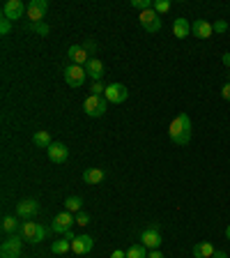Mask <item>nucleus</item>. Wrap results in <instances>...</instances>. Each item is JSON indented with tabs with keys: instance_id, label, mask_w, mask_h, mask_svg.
<instances>
[{
	"instance_id": "nucleus-1",
	"label": "nucleus",
	"mask_w": 230,
	"mask_h": 258,
	"mask_svg": "<svg viewBox=\"0 0 230 258\" xmlns=\"http://www.w3.org/2000/svg\"><path fill=\"white\" fill-rule=\"evenodd\" d=\"M191 134H193V127H191V118H189L187 113H180L175 115L168 127V136L175 145H187L191 141Z\"/></svg>"
},
{
	"instance_id": "nucleus-2",
	"label": "nucleus",
	"mask_w": 230,
	"mask_h": 258,
	"mask_svg": "<svg viewBox=\"0 0 230 258\" xmlns=\"http://www.w3.org/2000/svg\"><path fill=\"white\" fill-rule=\"evenodd\" d=\"M19 235L23 237V242H30V244H39L42 240H46L48 235V228L37 221H23L21 228H19Z\"/></svg>"
},
{
	"instance_id": "nucleus-3",
	"label": "nucleus",
	"mask_w": 230,
	"mask_h": 258,
	"mask_svg": "<svg viewBox=\"0 0 230 258\" xmlns=\"http://www.w3.org/2000/svg\"><path fill=\"white\" fill-rule=\"evenodd\" d=\"M161 228L157 221H152L147 228H143V233H140V244H143L145 249H150V251H155V249L161 247Z\"/></svg>"
},
{
	"instance_id": "nucleus-4",
	"label": "nucleus",
	"mask_w": 230,
	"mask_h": 258,
	"mask_svg": "<svg viewBox=\"0 0 230 258\" xmlns=\"http://www.w3.org/2000/svg\"><path fill=\"white\" fill-rule=\"evenodd\" d=\"M23 249V237L21 235H10L0 244V258H19Z\"/></svg>"
},
{
	"instance_id": "nucleus-5",
	"label": "nucleus",
	"mask_w": 230,
	"mask_h": 258,
	"mask_svg": "<svg viewBox=\"0 0 230 258\" xmlns=\"http://www.w3.org/2000/svg\"><path fill=\"white\" fill-rule=\"evenodd\" d=\"M86 67H79V64H67L64 67V81H67V86L69 88H81L86 83Z\"/></svg>"
},
{
	"instance_id": "nucleus-6",
	"label": "nucleus",
	"mask_w": 230,
	"mask_h": 258,
	"mask_svg": "<svg viewBox=\"0 0 230 258\" xmlns=\"http://www.w3.org/2000/svg\"><path fill=\"white\" fill-rule=\"evenodd\" d=\"M83 111L90 115V118H102L106 113V97H97V95H90L83 102Z\"/></svg>"
},
{
	"instance_id": "nucleus-7",
	"label": "nucleus",
	"mask_w": 230,
	"mask_h": 258,
	"mask_svg": "<svg viewBox=\"0 0 230 258\" xmlns=\"http://www.w3.org/2000/svg\"><path fill=\"white\" fill-rule=\"evenodd\" d=\"M39 212V203L37 201H30V199H26V201H19L16 203V219H23V221H30L32 217Z\"/></svg>"
},
{
	"instance_id": "nucleus-8",
	"label": "nucleus",
	"mask_w": 230,
	"mask_h": 258,
	"mask_svg": "<svg viewBox=\"0 0 230 258\" xmlns=\"http://www.w3.org/2000/svg\"><path fill=\"white\" fill-rule=\"evenodd\" d=\"M104 97H106V102H111V104H122V102H127L129 90L122 83H108Z\"/></svg>"
},
{
	"instance_id": "nucleus-9",
	"label": "nucleus",
	"mask_w": 230,
	"mask_h": 258,
	"mask_svg": "<svg viewBox=\"0 0 230 258\" xmlns=\"http://www.w3.org/2000/svg\"><path fill=\"white\" fill-rule=\"evenodd\" d=\"M46 155L53 164H67V161H69V148L64 143H60V141H53L51 148L46 150Z\"/></svg>"
},
{
	"instance_id": "nucleus-10",
	"label": "nucleus",
	"mask_w": 230,
	"mask_h": 258,
	"mask_svg": "<svg viewBox=\"0 0 230 258\" xmlns=\"http://www.w3.org/2000/svg\"><path fill=\"white\" fill-rule=\"evenodd\" d=\"M74 224H76V219L71 217V212H60V215H55V219L51 221V231L64 235L67 231H71V226Z\"/></svg>"
},
{
	"instance_id": "nucleus-11",
	"label": "nucleus",
	"mask_w": 230,
	"mask_h": 258,
	"mask_svg": "<svg viewBox=\"0 0 230 258\" xmlns=\"http://www.w3.org/2000/svg\"><path fill=\"white\" fill-rule=\"evenodd\" d=\"M46 10H48L46 0H30L28 3V19H30V23H42Z\"/></svg>"
},
{
	"instance_id": "nucleus-12",
	"label": "nucleus",
	"mask_w": 230,
	"mask_h": 258,
	"mask_svg": "<svg viewBox=\"0 0 230 258\" xmlns=\"http://www.w3.org/2000/svg\"><path fill=\"white\" fill-rule=\"evenodd\" d=\"M140 26H143V30H147V32H159L161 30V16L157 14L155 10L140 12Z\"/></svg>"
},
{
	"instance_id": "nucleus-13",
	"label": "nucleus",
	"mask_w": 230,
	"mask_h": 258,
	"mask_svg": "<svg viewBox=\"0 0 230 258\" xmlns=\"http://www.w3.org/2000/svg\"><path fill=\"white\" fill-rule=\"evenodd\" d=\"M23 12H28V7L23 5L21 0H7L5 5H3V16H5V19H10V21L21 19Z\"/></svg>"
},
{
	"instance_id": "nucleus-14",
	"label": "nucleus",
	"mask_w": 230,
	"mask_h": 258,
	"mask_svg": "<svg viewBox=\"0 0 230 258\" xmlns=\"http://www.w3.org/2000/svg\"><path fill=\"white\" fill-rule=\"evenodd\" d=\"M67 55H69V64H79V67H86L88 64V51L81 44H71L69 51H67Z\"/></svg>"
},
{
	"instance_id": "nucleus-15",
	"label": "nucleus",
	"mask_w": 230,
	"mask_h": 258,
	"mask_svg": "<svg viewBox=\"0 0 230 258\" xmlns=\"http://www.w3.org/2000/svg\"><path fill=\"white\" fill-rule=\"evenodd\" d=\"M92 247H95V240H92L90 235H76V240L71 242V251L79 253V256H86V253H90Z\"/></svg>"
},
{
	"instance_id": "nucleus-16",
	"label": "nucleus",
	"mask_w": 230,
	"mask_h": 258,
	"mask_svg": "<svg viewBox=\"0 0 230 258\" xmlns=\"http://www.w3.org/2000/svg\"><path fill=\"white\" fill-rule=\"evenodd\" d=\"M191 32L198 39H209L212 35H214V28H212L209 21H205V19H196V21L191 23Z\"/></svg>"
},
{
	"instance_id": "nucleus-17",
	"label": "nucleus",
	"mask_w": 230,
	"mask_h": 258,
	"mask_svg": "<svg viewBox=\"0 0 230 258\" xmlns=\"http://www.w3.org/2000/svg\"><path fill=\"white\" fill-rule=\"evenodd\" d=\"M86 72L92 81H102L104 74H106V67H104V62L99 58H90L86 64Z\"/></svg>"
},
{
	"instance_id": "nucleus-18",
	"label": "nucleus",
	"mask_w": 230,
	"mask_h": 258,
	"mask_svg": "<svg viewBox=\"0 0 230 258\" xmlns=\"http://www.w3.org/2000/svg\"><path fill=\"white\" fill-rule=\"evenodd\" d=\"M173 35H175L177 39H187L189 35H191V23H189L187 19H175V21H173Z\"/></svg>"
},
{
	"instance_id": "nucleus-19",
	"label": "nucleus",
	"mask_w": 230,
	"mask_h": 258,
	"mask_svg": "<svg viewBox=\"0 0 230 258\" xmlns=\"http://www.w3.org/2000/svg\"><path fill=\"white\" fill-rule=\"evenodd\" d=\"M104 177H106V173L102 171V168H86L83 171V180H86L88 184H102L104 182Z\"/></svg>"
},
{
	"instance_id": "nucleus-20",
	"label": "nucleus",
	"mask_w": 230,
	"mask_h": 258,
	"mask_svg": "<svg viewBox=\"0 0 230 258\" xmlns=\"http://www.w3.org/2000/svg\"><path fill=\"white\" fill-rule=\"evenodd\" d=\"M193 256L196 258H212L214 256V247H212V242H198V244H193Z\"/></svg>"
},
{
	"instance_id": "nucleus-21",
	"label": "nucleus",
	"mask_w": 230,
	"mask_h": 258,
	"mask_svg": "<svg viewBox=\"0 0 230 258\" xmlns=\"http://www.w3.org/2000/svg\"><path fill=\"white\" fill-rule=\"evenodd\" d=\"M32 143H35V148H51V134L48 132H44V129H39V132H35V136H32Z\"/></svg>"
},
{
	"instance_id": "nucleus-22",
	"label": "nucleus",
	"mask_w": 230,
	"mask_h": 258,
	"mask_svg": "<svg viewBox=\"0 0 230 258\" xmlns=\"http://www.w3.org/2000/svg\"><path fill=\"white\" fill-rule=\"evenodd\" d=\"M71 249V242L67 240V237H62V240H55L53 244H51V253H55V256H62V253H67Z\"/></svg>"
},
{
	"instance_id": "nucleus-23",
	"label": "nucleus",
	"mask_w": 230,
	"mask_h": 258,
	"mask_svg": "<svg viewBox=\"0 0 230 258\" xmlns=\"http://www.w3.org/2000/svg\"><path fill=\"white\" fill-rule=\"evenodd\" d=\"M83 208V199L81 196H67L64 201V212H81Z\"/></svg>"
},
{
	"instance_id": "nucleus-24",
	"label": "nucleus",
	"mask_w": 230,
	"mask_h": 258,
	"mask_svg": "<svg viewBox=\"0 0 230 258\" xmlns=\"http://www.w3.org/2000/svg\"><path fill=\"white\" fill-rule=\"evenodd\" d=\"M19 228H21V226H19V221H16L14 217H5V219H3V231H5L7 235L19 233Z\"/></svg>"
},
{
	"instance_id": "nucleus-25",
	"label": "nucleus",
	"mask_w": 230,
	"mask_h": 258,
	"mask_svg": "<svg viewBox=\"0 0 230 258\" xmlns=\"http://www.w3.org/2000/svg\"><path fill=\"white\" fill-rule=\"evenodd\" d=\"M127 258H147V249L143 244H131L127 249Z\"/></svg>"
},
{
	"instance_id": "nucleus-26",
	"label": "nucleus",
	"mask_w": 230,
	"mask_h": 258,
	"mask_svg": "<svg viewBox=\"0 0 230 258\" xmlns=\"http://www.w3.org/2000/svg\"><path fill=\"white\" fill-rule=\"evenodd\" d=\"M28 30H32L35 35H39V37H46L48 32H51V28L42 21V23H28Z\"/></svg>"
},
{
	"instance_id": "nucleus-27",
	"label": "nucleus",
	"mask_w": 230,
	"mask_h": 258,
	"mask_svg": "<svg viewBox=\"0 0 230 258\" xmlns=\"http://www.w3.org/2000/svg\"><path fill=\"white\" fill-rule=\"evenodd\" d=\"M152 10L161 16V14H166V12L171 10V3H168V0H155V3H152Z\"/></svg>"
},
{
	"instance_id": "nucleus-28",
	"label": "nucleus",
	"mask_w": 230,
	"mask_h": 258,
	"mask_svg": "<svg viewBox=\"0 0 230 258\" xmlns=\"http://www.w3.org/2000/svg\"><path fill=\"white\" fill-rule=\"evenodd\" d=\"M90 92H92V95H97V97H104V92H106V86H104L102 81H92Z\"/></svg>"
},
{
	"instance_id": "nucleus-29",
	"label": "nucleus",
	"mask_w": 230,
	"mask_h": 258,
	"mask_svg": "<svg viewBox=\"0 0 230 258\" xmlns=\"http://www.w3.org/2000/svg\"><path fill=\"white\" fill-rule=\"evenodd\" d=\"M131 7H136L140 12H147L152 10V0H131Z\"/></svg>"
},
{
	"instance_id": "nucleus-30",
	"label": "nucleus",
	"mask_w": 230,
	"mask_h": 258,
	"mask_svg": "<svg viewBox=\"0 0 230 258\" xmlns=\"http://www.w3.org/2000/svg\"><path fill=\"white\" fill-rule=\"evenodd\" d=\"M212 28H214V32H216V35H223V32L228 30V23H225L223 19H216V21L212 23Z\"/></svg>"
},
{
	"instance_id": "nucleus-31",
	"label": "nucleus",
	"mask_w": 230,
	"mask_h": 258,
	"mask_svg": "<svg viewBox=\"0 0 230 258\" xmlns=\"http://www.w3.org/2000/svg\"><path fill=\"white\" fill-rule=\"evenodd\" d=\"M10 30H12V21L3 16V19H0V35L5 37V35H10Z\"/></svg>"
},
{
	"instance_id": "nucleus-32",
	"label": "nucleus",
	"mask_w": 230,
	"mask_h": 258,
	"mask_svg": "<svg viewBox=\"0 0 230 258\" xmlns=\"http://www.w3.org/2000/svg\"><path fill=\"white\" fill-rule=\"evenodd\" d=\"M76 224H79V226H88V224H90V215L79 212V215H76Z\"/></svg>"
},
{
	"instance_id": "nucleus-33",
	"label": "nucleus",
	"mask_w": 230,
	"mask_h": 258,
	"mask_svg": "<svg viewBox=\"0 0 230 258\" xmlns=\"http://www.w3.org/2000/svg\"><path fill=\"white\" fill-rule=\"evenodd\" d=\"M221 97H223L225 102H230V83H225V86L221 88Z\"/></svg>"
},
{
	"instance_id": "nucleus-34",
	"label": "nucleus",
	"mask_w": 230,
	"mask_h": 258,
	"mask_svg": "<svg viewBox=\"0 0 230 258\" xmlns=\"http://www.w3.org/2000/svg\"><path fill=\"white\" fill-rule=\"evenodd\" d=\"M83 48H86L88 53H95V48H97V44H95V42H92V39H88V42H86V44H83Z\"/></svg>"
},
{
	"instance_id": "nucleus-35",
	"label": "nucleus",
	"mask_w": 230,
	"mask_h": 258,
	"mask_svg": "<svg viewBox=\"0 0 230 258\" xmlns=\"http://www.w3.org/2000/svg\"><path fill=\"white\" fill-rule=\"evenodd\" d=\"M111 258H127V253H124L122 249H115V251L111 253Z\"/></svg>"
},
{
	"instance_id": "nucleus-36",
	"label": "nucleus",
	"mask_w": 230,
	"mask_h": 258,
	"mask_svg": "<svg viewBox=\"0 0 230 258\" xmlns=\"http://www.w3.org/2000/svg\"><path fill=\"white\" fill-rule=\"evenodd\" d=\"M221 60H223V64H225V67H228V72H230V51H228V53H223V55H221Z\"/></svg>"
},
{
	"instance_id": "nucleus-37",
	"label": "nucleus",
	"mask_w": 230,
	"mask_h": 258,
	"mask_svg": "<svg viewBox=\"0 0 230 258\" xmlns=\"http://www.w3.org/2000/svg\"><path fill=\"white\" fill-rule=\"evenodd\" d=\"M147 258H166V256H164V253H161V251H157V249H155V251H150V253H147Z\"/></svg>"
},
{
	"instance_id": "nucleus-38",
	"label": "nucleus",
	"mask_w": 230,
	"mask_h": 258,
	"mask_svg": "<svg viewBox=\"0 0 230 258\" xmlns=\"http://www.w3.org/2000/svg\"><path fill=\"white\" fill-rule=\"evenodd\" d=\"M212 258H228V253H225V251H219V249H216L214 256H212Z\"/></svg>"
},
{
	"instance_id": "nucleus-39",
	"label": "nucleus",
	"mask_w": 230,
	"mask_h": 258,
	"mask_svg": "<svg viewBox=\"0 0 230 258\" xmlns=\"http://www.w3.org/2000/svg\"><path fill=\"white\" fill-rule=\"evenodd\" d=\"M225 240H230V224L225 226Z\"/></svg>"
},
{
	"instance_id": "nucleus-40",
	"label": "nucleus",
	"mask_w": 230,
	"mask_h": 258,
	"mask_svg": "<svg viewBox=\"0 0 230 258\" xmlns=\"http://www.w3.org/2000/svg\"><path fill=\"white\" fill-rule=\"evenodd\" d=\"M228 83H230V72H228Z\"/></svg>"
}]
</instances>
